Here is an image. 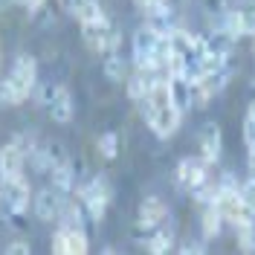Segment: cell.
Listing matches in <instances>:
<instances>
[{"label": "cell", "instance_id": "1", "mask_svg": "<svg viewBox=\"0 0 255 255\" xmlns=\"http://www.w3.org/2000/svg\"><path fill=\"white\" fill-rule=\"evenodd\" d=\"M35 84H38V64H35L32 55L20 52L12 61L9 73L0 79V105L3 108H17V105L29 102Z\"/></svg>", "mask_w": 255, "mask_h": 255}, {"label": "cell", "instance_id": "2", "mask_svg": "<svg viewBox=\"0 0 255 255\" xmlns=\"http://www.w3.org/2000/svg\"><path fill=\"white\" fill-rule=\"evenodd\" d=\"M168 55V41L165 35H159L157 29H151L148 23H142L130 38V64L133 67H145L159 73V64Z\"/></svg>", "mask_w": 255, "mask_h": 255}, {"label": "cell", "instance_id": "3", "mask_svg": "<svg viewBox=\"0 0 255 255\" xmlns=\"http://www.w3.org/2000/svg\"><path fill=\"white\" fill-rule=\"evenodd\" d=\"M32 194L35 191H32L26 174L0 180V221L12 223L15 218H23L26 209L32 206Z\"/></svg>", "mask_w": 255, "mask_h": 255}, {"label": "cell", "instance_id": "4", "mask_svg": "<svg viewBox=\"0 0 255 255\" xmlns=\"http://www.w3.org/2000/svg\"><path fill=\"white\" fill-rule=\"evenodd\" d=\"M76 200L81 203V209L87 212V218L96 223H102L105 221V215H108V206H111V197H113V191H111V183L105 180V177H87L84 183H76Z\"/></svg>", "mask_w": 255, "mask_h": 255}, {"label": "cell", "instance_id": "5", "mask_svg": "<svg viewBox=\"0 0 255 255\" xmlns=\"http://www.w3.org/2000/svg\"><path fill=\"white\" fill-rule=\"evenodd\" d=\"M145 116V125L151 128L154 133H157L159 139H168V136H174L180 125H183V111L177 108V102H159V105H145L139 102L136 105Z\"/></svg>", "mask_w": 255, "mask_h": 255}, {"label": "cell", "instance_id": "6", "mask_svg": "<svg viewBox=\"0 0 255 255\" xmlns=\"http://www.w3.org/2000/svg\"><path fill=\"white\" fill-rule=\"evenodd\" d=\"M81 38H84V44L93 49V52H99V55L113 52V49L122 47V32H119V26L108 17V12L102 17H96V20H90V23H81Z\"/></svg>", "mask_w": 255, "mask_h": 255}, {"label": "cell", "instance_id": "7", "mask_svg": "<svg viewBox=\"0 0 255 255\" xmlns=\"http://www.w3.org/2000/svg\"><path fill=\"white\" fill-rule=\"evenodd\" d=\"M215 209L221 212L223 223H229V226H244V223H253L255 221V215L247 209L244 197H241L238 186H221V183H218Z\"/></svg>", "mask_w": 255, "mask_h": 255}, {"label": "cell", "instance_id": "8", "mask_svg": "<svg viewBox=\"0 0 255 255\" xmlns=\"http://www.w3.org/2000/svg\"><path fill=\"white\" fill-rule=\"evenodd\" d=\"M162 221H168V206L159 194H145L136 206V238H148Z\"/></svg>", "mask_w": 255, "mask_h": 255}, {"label": "cell", "instance_id": "9", "mask_svg": "<svg viewBox=\"0 0 255 255\" xmlns=\"http://www.w3.org/2000/svg\"><path fill=\"white\" fill-rule=\"evenodd\" d=\"M218 26L226 29L238 38H255V0H244L238 6H232L223 17H218Z\"/></svg>", "mask_w": 255, "mask_h": 255}, {"label": "cell", "instance_id": "10", "mask_svg": "<svg viewBox=\"0 0 255 255\" xmlns=\"http://www.w3.org/2000/svg\"><path fill=\"white\" fill-rule=\"evenodd\" d=\"M221 154H223V130L215 119H206L197 130V157L212 168V165L221 162Z\"/></svg>", "mask_w": 255, "mask_h": 255}, {"label": "cell", "instance_id": "11", "mask_svg": "<svg viewBox=\"0 0 255 255\" xmlns=\"http://www.w3.org/2000/svg\"><path fill=\"white\" fill-rule=\"evenodd\" d=\"M174 180H177V186H180L183 191L194 194V191L209 180V165L197 157V154H194V157H183L180 162H177V168H174Z\"/></svg>", "mask_w": 255, "mask_h": 255}, {"label": "cell", "instance_id": "12", "mask_svg": "<svg viewBox=\"0 0 255 255\" xmlns=\"http://www.w3.org/2000/svg\"><path fill=\"white\" fill-rule=\"evenodd\" d=\"M64 203H67V194H61L58 189H52V186H47V189H38L35 194H32V209H35V218L44 223H52L61 218L64 212Z\"/></svg>", "mask_w": 255, "mask_h": 255}, {"label": "cell", "instance_id": "13", "mask_svg": "<svg viewBox=\"0 0 255 255\" xmlns=\"http://www.w3.org/2000/svg\"><path fill=\"white\" fill-rule=\"evenodd\" d=\"M49 250L55 255H84L90 250V244H87V232L84 229H73V226H61L58 223V229L52 232V244H49Z\"/></svg>", "mask_w": 255, "mask_h": 255}, {"label": "cell", "instance_id": "14", "mask_svg": "<svg viewBox=\"0 0 255 255\" xmlns=\"http://www.w3.org/2000/svg\"><path fill=\"white\" fill-rule=\"evenodd\" d=\"M26 171V157H23V148L15 142V139H9V142L0 148V180H6V177H17Z\"/></svg>", "mask_w": 255, "mask_h": 255}, {"label": "cell", "instance_id": "15", "mask_svg": "<svg viewBox=\"0 0 255 255\" xmlns=\"http://www.w3.org/2000/svg\"><path fill=\"white\" fill-rule=\"evenodd\" d=\"M44 111H47L49 116H52V122H58V125H70V122H73L76 105H73V96H70V90H67L64 84L55 87V93H52V99H49V105Z\"/></svg>", "mask_w": 255, "mask_h": 255}, {"label": "cell", "instance_id": "16", "mask_svg": "<svg viewBox=\"0 0 255 255\" xmlns=\"http://www.w3.org/2000/svg\"><path fill=\"white\" fill-rule=\"evenodd\" d=\"M142 17H145V23H148L151 29H157L159 35H168V32L177 26V12H174V6H171V3L142 9Z\"/></svg>", "mask_w": 255, "mask_h": 255}, {"label": "cell", "instance_id": "17", "mask_svg": "<svg viewBox=\"0 0 255 255\" xmlns=\"http://www.w3.org/2000/svg\"><path fill=\"white\" fill-rule=\"evenodd\" d=\"M49 177V186L52 189H58L61 194H73L76 191V183H79V174H76V162L70 159V162H58V165H52L47 171Z\"/></svg>", "mask_w": 255, "mask_h": 255}, {"label": "cell", "instance_id": "18", "mask_svg": "<svg viewBox=\"0 0 255 255\" xmlns=\"http://www.w3.org/2000/svg\"><path fill=\"white\" fill-rule=\"evenodd\" d=\"M174 238H177V235H174V223H171V221H162L157 229L145 238V250H148L151 255L171 253V250H174Z\"/></svg>", "mask_w": 255, "mask_h": 255}, {"label": "cell", "instance_id": "19", "mask_svg": "<svg viewBox=\"0 0 255 255\" xmlns=\"http://www.w3.org/2000/svg\"><path fill=\"white\" fill-rule=\"evenodd\" d=\"M102 73L113 84H125L130 67H128V58L122 55V49H113V52H105L102 55Z\"/></svg>", "mask_w": 255, "mask_h": 255}, {"label": "cell", "instance_id": "20", "mask_svg": "<svg viewBox=\"0 0 255 255\" xmlns=\"http://www.w3.org/2000/svg\"><path fill=\"white\" fill-rule=\"evenodd\" d=\"M171 84V96H174L177 108L186 113V111H194V99H191V81L186 76H174V79H168Z\"/></svg>", "mask_w": 255, "mask_h": 255}, {"label": "cell", "instance_id": "21", "mask_svg": "<svg viewBox=\"0 0 255 255\" xmlns=\"http://www.w3.org/2000/svg\"><path fill=\"white\" fill-rule=\"evenodd\" d=\"M221 226H223V218H221V212L215 209V203H203V212H200V229H203V235L206 238H218Z\"/></svg>", "mask_w": 255, "mask_h": 255}, {"label": "cell", "instance_id": "22", "mask_svg": "<svg viewBox=\"0 0 255 255\" xmlns=\"http://www.w3.org/2000/svg\"><path fill=\"white\" fill-rule=\"evenodd\" d=\"M105 15V6H102V0H81L79 6L73 9V17L79 20V23H90L96 17Z\"/></svg>", "mask_w": 255, "mask_h": 255}, {"label": "cell", "instance_id": "23", "mask_svg": "<svg viewBox=\"0 0 255 255\" xmlns=\"http://www.w3.org/2000/svg\"><path fill=\"white\" fill-rule=\"evenodd\" d=\"M96 148H99V157L102 159H116L119 157V133H113V130H105L99 139H96Z\"/></svg>", "mask_w": 255, "mask_h": 255}, {"label": "cell", "instance_id": "24", "mask_svg": "<svg viewBox=\"0 0 255 255\" xmlns=\"http://www.w3.org/2000/svg\"><path fill=\"white\" fill-rule=\"evenodd\" d=\"M241 139H244V148H247V151H255V105H250V108H247V113H244Z\"/></svg>", "mask_w": 255, "mask_h": 255}, {"label": "cell", "instance_id": "25", "mask_svg": "<svg viewBox=\"0 0 255 255\" xmlns=\"http://www.w3.org/2000/svg\"><path fill=\"white\" fill-rule=\"evenodd\" d=\"M238 191H241V197H244V203H247V209L255 215V177L253 174L247 177V180L238 186Z\"/></svg>", "mask_w": 255, "mask_h": 255}, {"label": "cell", "instance_id": "26", "mask_svg": "<svg viewBox=\"0 0 255 255\" xmlns=\"http://www.w3.org/2000/svg\"><path fill=\"white\" fill-rule=\"evenodd\" d=\"M3 253H6V255H29V253H32V244L12 238L9 244H6V247H3Z\"/></svg>", "mask_w": 255, "mask_h": 255}, {"label": "cell", "instance_id": "27", "mask_svg": "<svg viewBox=\"0 0 255 255\" xmlns=\"http://www.w3.org/2000/svg\"><path fill=\"white\" fill-rule=\"evenodd\" d=\"M180 253H206V244H200V241H191V244H186V247H180Z\"/></svg>", "mask_w": 255, "mask_h": 255}, {"label": "cell", "instance_id": "28", "mask_svg": "<svg viewBox=\"0 0 255 255\" xmlns=\"http://www.w3.org/2000/svg\"><path fill=\"white\" fill-rule=\"evenodd\" d=\"M165 3H171V0H136V6H139V9H151V6H165Z\"/></svg>", "mask_w": 255, "mask_h": 255}, {"label": "cell", "instance_id": "29", "mask_svg": "<svg viewBox=\"0 0 255 255\" xmlns=\"http://www.w3.org/2000/svg\"><path fill=\"white\" fill-rule=\"evenodd\" d=\"M49 0H32L29 6H26V12H29V15H35V12H38V9H41V6H47Z\"/></svg>", "mask_w": 255, "mask_h": 255}, {"label": "cell", "instance_id": "30", "mask_svg": "<svg viewBox=\"0 0 255 255\" xmlns=\"http://www.w3.org/2000/svg\"><path fill=\"white\" fill-rule=\"evenodd\" d=\"M29 3H32V0H12V6H20V9H26Z\"/></svg>", "mask_w": 255, "mask_h": 255}, {"label": "cell", "instance_id": "31", "mask_svg": "<svg viewBox=\"0 0 255 255\" xmlns=\"http://www.w3.org/2000/svg\"><path fill=\"white\" fill-rule=\"evenodd\" d=\"M0 67H3V47H0Z\"/></svg>", "mask_w": 255, "mask_h": 255}, {"label": "cell", "instance_id": "32", "mask_svg": "<svg viewBox=\"0 0 255 255\" xmlns=\"http://www.w3.org/2000/svg\"><path fill=\"white\" fill-rule=\"evenodd\" d=\"M253 55H255V41H253Z\"/></svg>", "mask_w": 255, "mask_h": 255}]
</instances>
